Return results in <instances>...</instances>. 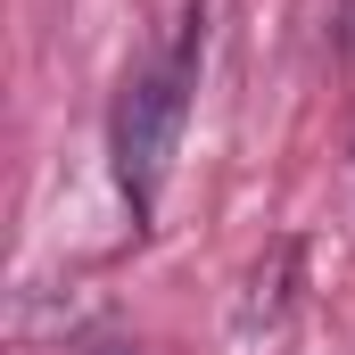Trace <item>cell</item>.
<instances>
[{
  "instance_id": "1",
  "label": "cell",
  "mask_w": 355,
  "mask_h": 355,
  "mask_svg": "<svg viewBox=\"0 0 355 355\" xmlns=\"http://www.w3.org/2000/svg\"><path fill=\"white\" fill-rule=\"evenodd\" d=\"M190 75H198V33H182L174 50H157L124 99H116V182L132 198V223L157 215V190H166V166H174L182 116H190Z\"/></svg>"
},
{
  "instance_id": "2",
  "label": "cell",
  "mask_w": 355,
  "mask_h": 355,
  "mask_svg": "<svg viewBox=\"0 0 355 355\" xmlns=\"http://www.w3.org/2000/svg\"><path fill=\"white\" fill-rule=\"evenodd\" d=\"M289 289H297V240H272V248H265V265L248 272V297H240V331H265V322H281Z\"/></svg>"
}]
</instances>
